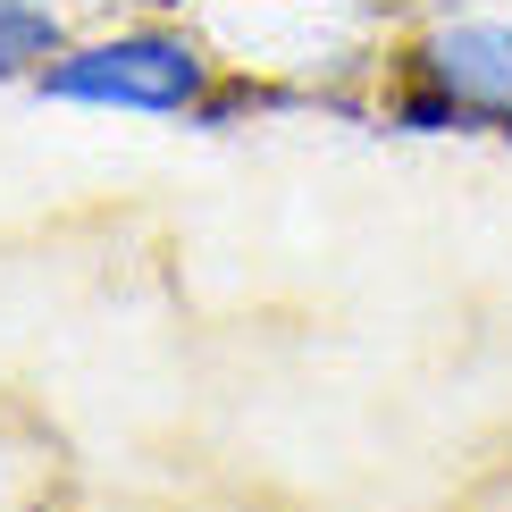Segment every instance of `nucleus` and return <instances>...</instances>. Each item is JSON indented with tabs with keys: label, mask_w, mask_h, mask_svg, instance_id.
<instances>
[{
	"label": "nucleus",
	"mask_w": 512,
	"mask_h": 512,
	"mask_svg": "<svg viewBox=\"0 0 512 512\" xmlns=\"http://www.w3.org/2000/svg\"><path fill=\"white\" fill-rule=\"evenodd\" d=\"M51 93L59 101H101V110H185L202 93V59L168 34H126V42L59 59Z\"/></svg>",
	"instance_id": "obj_1"
},
{
	"label": "nucleus",
	"mask_w": 512,
	"mask_h": 512,
	"mask_svg": "<svg viewBox=\"0 0 512 512\" xmlns=\"http://www.w3.org/2000/svg\"><path fill=\"white\" fill-rule=\"evenodd\" d=\"M429 76L462 110H512V17L487 26H437L429 34Z\"/></svg>",
	"instance_id": "obj_2"
},
{
	"label": "nucleus",
	"mask_w": 512,
	"mask_h": 512,
	"mask_svg": "<svg viewBox=\"0 0 512 512\" xmlns=\"http://www.w3.org/2000/svg\"><path fill=\"white\" fill-rule=\"evenodd\" d=\"M51 42H59L51 9H26V0H0V76H9V68H26V59H42Z\"/></svg>",
	"instance_id": "obj_3"
}]
</instances>
